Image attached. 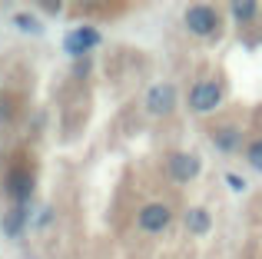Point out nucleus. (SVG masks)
<instances>
[{
  "label": "nucleus",
  "mask_w": 262,
  "mask_h": 259,
  "mask_svg": "<svg viewBox=\"0 0 262 259\" xmlns=\"http://www.w3.org/2000/svg\"><path fill=\"white\" fill-rule=\"evenodd\" d=\"M219 103H223V90H219V83H212V80H203V83H196L189 90V106L196 113H209V110H216Z\"/></svg>",
  "instance_id": "obj_1"
},
{
  "label": "nucleus",
  "mask_w": 262,
  "mask_h": 259,
  "mask_svg": "<svg viewBox=\"0 0 262 259\" xmlns=\"http://www.w3.org/2000/svg\"><path fill=\"white\" fill-rule=\"evenodd\" d=\"M199 169H203V163H199L196 153H173V156H169V176H173L176 183L196 180Z\"/></svg>",
  "instance_id": "obj_2"
},
{
  "label": "nucleus",
  "mask_w": 262,
  "mask_h": 259,
  "mask_svg": "<svg viewBox=\"0 0 262 259\" xmlns=\"http://www.w3.org/2000/svg\"><path fill=\"white\" fill-rule=\"evenodd\" d=\"M216 10L212 7H206V4H196V7H189L186 10V27H189L192 33H199V37H209L212 30H216Z\"/></svg>",
  "instance_id": "obj_3"
},
{
  "label": "nucleus",
  "mask_w": 262,
  "mask_h": 259,
  "mask_svg": "<svg viewBox=\"0 0 262 259\" xmlns=\"http://www.w3.org/2000/svg\"><path fill=\"white\" fill-rule=\"evenodd\" d=\"M169 206H163V203H149V206L140 209V216H136V223H140V229H146V233H163V229L169 226Z\"/></svg>",
  "instance_id": "obj_4"
},
{
  "label": "nucleus",
  "mask_w": 262,
  "mask_h": 259,
  "mask_svg": "<svg viewBox=\"0 0 262 259\" xmlns=\"http://www.w3.org/2000/svg\"><path fill=\"white\" fill-rule=\"evenodd\" d=\"M100 44V33L93 30V27H77V30H70L63 37V47L70 57H83L86 50H93V47Z\"/></svg>",
  "instance_id": "obj_5"
},
{
  "label": "nucleus",
  "mask_w": 262,
  "mask_h": 259,
  "mask_svg": "<svg viewBox=\"0 0 262 259\" xmlns=\"http://www.w3.org/2000/svg\"><path fill=\"white\" fill-rule=\"evenodd\" d=\"M173 106H176V90H173V83H156L153 90L146 93V110L156 113V117H166Z\"/></svg>",
  "instance_id": "obj_6"
},
{
  "label": "nucleus",
  "mask_w": 262,
  "mask_h": 259,
  "mask_svg": "<svg viewBox=\"0 0 262 259\" xmlns=\"http://www.w3.org/2000/svg\"><path fill=\"white\" fill-rule=\"evenodd\" d=\"M7 189H10V196L24 206V203L30 200V193H33V176L24 173V169H13L10 180H7Z\"/></svg>",
  "instance_id": "obj_7"
},
{
  "label": "nucleus",
  "mask_w": 262,
  "mask_h": 259,
  "mask_svg": "<svg viewBox=\"0 0 262 259\" xmlns=\"http://www.w3.org/2000/svg\"><path fill=\"white\" fill-rule=\"evenodd\" d=\"M212 143H216L223 153H236L243 136H239V126H223V130H212Z\"/></svg>",
  "instance_id": "obj_8"
},
{
  "label": "nucleus",
  "mask_w": 262,
  "mask_h": 259,
  "mask_svg": "<svg viewBox=\"0 0 262 259\" xmlns=\"http://www.w3.org/2000/svg\"><path fill=\"white\" fill-rule=\"evenodd\" d=\"M209 226H212V220L203 206H192L189 213H186V229H189V233L203 236V233H209Z\"/></svg>",
  "instance_id": "obj_9"
},
{
  "label": "nucleus",
  "mask_w": 262,
  "mask_h": 259,
  "mask_svg": "<svg viewBox=\"0 0 262 259\" xmlns=\"http://www.w3.org/2000/svg\"><path fill=\"white\" fill-rule=\"evenodd\" d=\"M27 216H30V213H27V206H13L10 213L4 216V233H7V236H20V233H24Z\"/></svg>",
  "instance_id": "obj_10"
},
{
  "label": "nucleus",
  "mask_w": 262,
  "mask_h": 259,
  "mask_svg": "<svg viewBox=\"0 0 262 259\" xmlns=\"http://www.w3.org/2000/svg\"><path fill=\"white\" fill-rule=\"evenodd\" d=\"M259 13V7L256 4H232V17L239 20V24H246V20H252Z\"/></svg>",
  "instance_id": "obj_11"
},
{
  "label": "nucleus",
  "mask_w": 262,
  "mask_h": 259,
  "mask_svg": "<svg viewBox=\"0 0 262 259\" xmlns=\"http://www.w3.org/2000/svg\"><path fill=\"white\" fill-rule=\"evenodd\" d=\"M246 160H249L252 169H262V140L249 143V149H246Z\"/></svg>",
  "instance_id": "obj_12"
},
{
  "label": "nucleus",
  "mask_w": 262,
  "mask_h": 259,
  "mask_svg": "<svg viewBox=\"0 0 262 259\" xmlns=\"http://www.w3.org/2000/svg\"><path fill=\"white\" fill-rule=\"evenodd\" d=\"M13 20H17V27H20V30L40 33V24H37V20H33V17H30V13H17V17H13Z\"/></svg>",
  "instance_id": "obj_13"
},
{
  "label": "nucleus",
  "mask_w": 262,
  "mask_h": 259,
  "mask_svg": "<svg viewBox=\"0 0 262 259\" xmlns=\"http://www.w3.org/2000/svg\"><path fill=\"white\" fill-rule=\"evenodd\" d=\"M226 183H229V186L236 189V193H239V189H246V180H243L239 173H229V176H226Z\"/></svg>",
  "instance_id": "obj_14"
}]
</instances>
